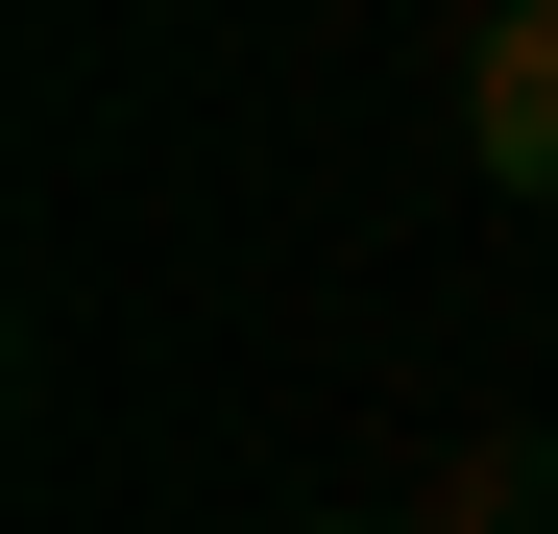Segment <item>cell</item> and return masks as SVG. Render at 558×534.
Here are the masks:
<instances>
[{"label":"cell","mask_w":558,"mask_h":534,"mask_svg":"<svg viewBox=\"0 0 558 534\" xmlns=\"http://www.w3.org/2000/svg\"><path fill=\"white\" fill-rule=\"evenodd\" d=\"M364 534H413V510H364Z\"/></svg>","instance_id":"3"},{"label":"cell","mask_w":558,"mask_h":534,"mask_svg":"<svg viewBox=\"0 0 558 534\" xmlns=\"http://www.w3.org/2000/svg\"><path fill=\"white\" fill-rule=\"evenodd\" d=\"M461 170H486L510 219H558V0H510V25L461 49Z\"/></svg>","instance_id":"1"},{"label":"cell","mask_w":558,"mask_h":534,"mask_svg":"<svg viewBox=\"0 0 558 534\" xmlns=\"http://www.w3.org/2000/svg\"><path fill=\"white\" fill-rule=\"evenodd\" d=\"M413 534H558V437H461L413 486Z\"/></svg>","instance_id":"2"}]
</instances>
